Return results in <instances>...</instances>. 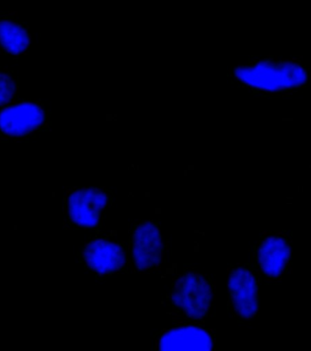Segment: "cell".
<instances>
[{"instance_id":"cell-1","label":"cell","mask_w":311,"mask_h":351,"mask_svg":"<svg viewBox=\"0 0 311 351\" xmlns=\"http://www.w3.org/2000/svg\"><path fill=\"white\" fill-rule=\"evenodd\" d=\"M169 303L182 323H199L210 316L215 287L210 275L184 269L172 280Z\"/></svg>"},{"instance_id":"cell-2","label":"cell","mask_w":311,"mask_h":351,"mask_svg":"<svg viewBox=\"0 0 311 351\" xmlns=\"http://www.w3.org/2000/svg\"><path fill=\"white\" fill-rule=\"evenodd\" d=\"M64 202L69 227L93 230L101 224L113 197L110 191L103 188H75L68 191Z\"/></svg>"},{"instance_id":"cell-3","label":"cell","mask_w":311,"mask_h":351,"mask_svg":"<svg viewBox=\"0 0 311 351\" xmlns=\"http://www.w3.org/2000/svg\"><path fill=\"white\" fill-rule=\"evenodd\" d=\"M49 123L48 110L38 100H23L0 110V136L8 141L29 138L42 132Z\"/></svg>"},{"instance_id":"cell-4","label":"cell","mask_w":311,"mask_h":351,"mask_svg":"<svg viewBox=\"0 0 311 351\" xmlns=\"http://www.w3.org/2000/svg\"><path fill=\"white\" fill-rule=\"evenodd\" d=\"M127 256L137 272L154 271L162 263L165 247L158 223L136 221L130 228Z\"/></svg>"},{"instance_id":"cell-5","label":"cell","mask_w":311,"mask_h":351,"mask_svg":"<svg viewBox=\"0 0 311 351\" xmlns=\"http://www.w3.org/2000/svg\"><path fill=\"white\" fill-rule=\"evenodd\" d=\"M213 330L199 323H180L155 334L151 351H215Z\"/></svg>"},{"instance_id":"cell-6","label":"cell","mask_w":311,"mask_h":351,"mask_svg":"<svg viewBox=\"0 0 311 351\" xmlns=\"http://www.w3.org/2000/svg\"><path fill=\"white\" fill-rule=\"evenodd\" d=\"M127 260V247L107 237H97L88 241L82 250L83 263L98 277L125 271Z\"/></svg>"},{"instance_id":"cell-7","label":"cell","mask_w":311,"mask_h":351,"mask_svg":"<svg viewBox=\"0 0 311 351\" xmlns=\"http://www.w3.org/2000/svg\"><path fill=\"white\" fill-rule=\"evenodd\" d=\"M227 305L234 316L251 319L259 308L257 278L251 267L240 265L230 269Z\"/></svg>"},{"instance_id":"cell-8","label":"cell","mask_w":311,"mask_h":351,"mask_svg":"<svg viewBox=\"0 0 311 351\" xmlns=\"http://www.w3.org/2000/svg\"><path fill=\"white\" fill-rule=\"evenodd\" d=\"M290 246L283 237L271 236L260 241L258 263L264 276L276 278L284 270L290 257Z\"/></svg>"},{"instance_id":"cell-9","label":"cell","mask_w":311,"mask_h":351,"mask_svg":"<svg viewBox=\"0 0 311 351\" xmlns=\"http://www.w3.org/2000/svg\"><path fill=\"white\" fill-rule=\"evenodd\" d=\"M32 38L29 29L22 22L11 18L0 19V46L12 55H19L29 49Z\"/></svg>"},{"instance_id":"cell-10","label":"cell","mask_w":311,"mask_h":351,"mask_svg":"<svg viewBox=\"0 0 311 351\" xmlns=\"http://www.w3.org/2000/svg\"><path fill=\"white\" fill-rule=\"evenodd\" d=\"M18 90V84L12 74L0 71V108L10 105Z\"/></svg>"},{"instance_id":"cell-11","label":"cell","mask_w":311,"mask_h":351,"mask_svg":"<svg viewBox=\"0 0 311 351\" xmlns=\"http://www.w3.org/2000/svg\"><path fill=\"white\" fill-rule=\"evenodd\" d=\"M264 62L266 63V65H269V64L271 65L273 61H272L271 58L268 57V56H266L265 58H264Z\"/></svg>"},{"instance_id":"cell-12","label":"cell","mask_w":311,"mask_h":351,"mask_svg":"<svg viewBox=\"0 0 311 351\" xmlns=\"http://www.w3.org/2000/svg\"><path fill=\"white\" fill-rule=\"evenodd\" d=\"M261 99H265V97H269V99H271V94H261L260 96Z\"/></svg>"},{"instance_id":"cell-13","label":"cell","mask_w":311,"mask_h":351,"mask_svg":"<svg viewBox=\"0 0 311 351\" xmlns=\"http://www.w3.org/2000/svg\"><path fill=\"white\" fill-rule=\"evenodd\" d=\"M283 93L291 94L293 93V90H291V89H284Z\"/></svg>"},{"instance_id":"cell-14","label":"cell","mask_w":311,"mask_h":351,"mask_svg":"<svg viewBox=\"0 0 311 351\" xmlns=\"http://www.w3.org/2000/svg\"><path fill=\"white\" fill-rule=\"evenodd\" d=\"M268 57H269V58H271V60L272 61H273V60H275V58H276V56H275V55H271H271H269V56H268Z\"/></svg>"},{"instance_id":"cell-15","label":"cell","mask_w":311,"mask_h":351,"mask_svg":"<svg viewBox=\"0 0 311 351\" xmlns=\"http://www.w3.org/2000/svg\"><path fill=\"white\" fill-rule=\"evenodd\" d=\"M107 118H108V121H112V119H114V118H115V117L108 116Z\"/></svg>"},{"instance_id":"cell-16","label":"cell","mask_w":311,"mask_h":351,"mask_svg":"<svg viewBox=\"0 0 311 351\" xmlns=\"http://www.w3.org/2000/svg\"><path fill=\"white\" fill-rule=\"evenodd\" d=\"M293 119H282V121H293Z\"/></svg>"},{"instance_id":"cell-17","label":"cell","mask_w":311,"mask_h":351,"mask_svg":"<svg viewBox=\"0 0 311 351\" xmlns=\"http://www.w3.org/2000/svg\"><path fill=\"white\" fill-rule=\"evenodd\" d=\"M293 58H299L302 57V56L295 54V55H293Z\"/></svg>"},{"instance_id":"cell-18","label":"cell","mask_w":311,"mask_h":351,"mask_svg":"<svg viewBox=\"0 0 311 351\" xmlns=\"http://www.w3.org/2000/svg\"><path fill=\"white\" fill-rule=\"evenodd\" d=\"M297 61H298L299 63H301V58H298V60H297Z\"/></svg>"},{"instance_id":"cell-19","label":"cell","mask_w":311,"mask_h":351,"mask_svg":"<svg viewBox=\"0 0 311 351\" xmlns=\"http://www.w3.org/2000/svg\"><path fill=\"white\" fill-rule=\"evenodd\" d=\"M308 88V86H307V85H304V86H303V88H304V89H305V88Z\"/></svg>"}]
</instances>
